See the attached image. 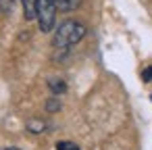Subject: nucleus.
<instances>
[{
  "label": "nucleus",
  "mask_w": 152,
  "mask_h": 150,
  "mask_svg": "<svg viewBox=\"0 0 152 150\" xmlns=\"http://www.w3.org/2000/svg\"><path fill=\"white\" fill-rule=\"evenodd\" d=\"M50 88H52V92H54V94H63V92L67 90L65 81H61V79H50Z\"/></svg>",
  "instance_id": "obj_5"
},
{
  "label": "nucleus",
  "mask_w": 152,
  "mask_h": 150,
  "mask_svg": "<svg viewBox=\"0 0 152 150\" xmlns=\"http://www.w3.org/2000/svg\"><path fill=\"white\" fill-rule=\"evenodd\" d=\"M58 108H61V104H58L56 100H48V110H50V113H54V110H58Z\"/></svg>",
  "instance_id": "obj_8"
},
{
  "label": "nucleus",
  "mask_w": 152,
  "mask_h": 150,
  "mask_svg": "<svg viewBox=\"0 0 152 150\" xmlns=\"http://www.w3.org/2000/svg\"><path fill=\"white\" fill-rule=\"evenodd\" d=\"M0 150H19V148H15V146H7V148H0Z\"/></svg>",
  "instance_id": "obj_10"
},
{
  "label": "nucleus",
  "mask_w": 152,
  "mask_h": 150,
  "mask_svg": "<svg viewBox=\"0 0 152 150\" xmlns=\"http://www.w3.org/2000/svg\"><path fill=\"white\" fill-rule=\"evenodd\" d=\"M56 150H79V146H75L73 142H58Z\"/></svg>",
  "instance_id": "obj_6"
},
{
  "label": "nucleus",
  "mask_w": 152,
  "mask_h": 150,
  "mask_svg": "<svg viewBox=\"0 0 152 150\" xmlns=\"http://www.w3.org/2000/svg\"><path fill=\"white\" fill-rule=\"evenodd\" d=\"M56 2V9H63V11H71V9H77L79 0H54Z\"/></svg>",
  "instance_id": "obj_4"
},
{
  "label": "nucleus",
  "mask_w": 152,
  "mask_h": 150,
  "mask_svg": "<svg viewBox=\"0 0 152 150\" xmlns=\"http://www.w3.org/2000/svg\"><path fill=\"white\" fill-rule=\"evenodd\" d=\"M83 36H86V25L83 23L65 21L54 31V46L56 48H69V46L77 44L79 40H83Z\"/></svg>",
  "instance_id": "obj_1"
},
{
  "label": "nucleus",
  "mask_w": 152,
  "mask_h": 150,
  "mask_svg": "<svg viewBox=\"0 0 152 150\" xmlns=\"http://www.w3.org/2000/svg\"><path fill=\"white\" fill-rule=\"evenodd\" d=\"M36 19L42 31H52L56 21V2L54 0H36Z\"/></svg>",
  "instance_id": "obj_2"
},
{
  "label": "nucleus",
  "mask_w": 152,
  "mask_h": 150,
  "mask_svg": "<svg viewBox=\"0 0 152 150\" xmlns=\"http://www.w3.org/2000/svg\"><path fill=\"white\" fill-rule=\"evenodd\" d=\"M150 98H152V96H150Z\"/></svg>",
  "instance_id": "obj_11"
},
{
  "label": "nucleus",
  "mask_w": 152,
  "mask_h": 150,
  "mask_svg": "<svg viewBox=\"0 0 152 150\" xmlns=\"http://www.w3.org/2000/svg\"><path fill=\"white\" fill-rule=\"evenodd\" d=\"M27 127H29V131H44L46 125H44V121H31Z\"/></svg>",
  "instance_id": "obj_7"
},
{
  "label": "nucleus",
  "mask_w": 152,
  "mask_h": 150,
  "mask_svg": "<svg viewBox=\"0 0 152 150\" xmlns=\"http://www.w3.org/2000/svg\"><path fill=\"white\" fill-rule=\"evenodd\" d=\"M23 4V15L27 21H34L36 19V0H21Z\"/></svg>",
  "instance_id": "obj_3"
},
{
  "label": "nucleus",
  "mask_w": 152,
  "mask_h": 150,
  "mask_svg": "<svg viewBox=\"0 0 152 150\" xmlns=\"http://www.w3.org/2000/svg\"><path fill=\"white\" fill-rule=\"evenodd\" d=\"M144 79H146V81H152V67L144 69Z\"/></svg>",
  "instance_id": "obj_9"
}]
</instances>
